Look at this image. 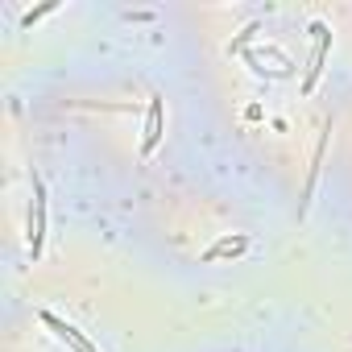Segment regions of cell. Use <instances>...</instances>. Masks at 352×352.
I'll return each mask as SVG.
<instances>
[{
  "label": "cell",
  "instance_id": "277c9868",
  "mask_svg": "<svg viewBox=\"0 0 352 352\" xmlns=\"http://www.w3.org/2000/svg\"><path fill=\"white\" fill-rule=\"evenodd\" d=\"M162 129H166V108H162V96H149V108H145V137H141V153H145V157L157 149Z\"/></svg>",
  "mask_w": 352,
  "mask_h": 352
},
{
  "label": "cell",
  "instance_id": "8992f818",
  "mask_svg": "<svg viewBox=\"0 0 352 352\" xmlns=\"http://www.w3.org/2000/svg\"><path fill=\"white\" fill-rule=\"evenodd\" d=\"M46 13H54V5H42V9H30L25 17H21V25H34L38 17H46Z\"/></svg>",
  "mask_w": 352,
  "mask_h": 352
},
{
  "label": "cell",
  "instance_id": "3957f363",
  "mask_svg": "<svg viewBox=\"0 0 352 352\" xmlns=\"http://www.w3.org/2000/svg\"><path fill=\"white\" fill-rule=\"evenodd\" d=\"M311 34H315L319 42H315V54H311V67H307V79H302V91H311V87H315V79L323 75V63H327V50H331V30H327L323 21H315V25H311Z\"/></svg>",
  "mask_w": 352,
  "mask_h": 352
},
{
  "label": "cell",
  "instance_id": "6da1fadb",
  "mask_svg": "<svg viewBox=\"0 0 352 352\" xmlns=\"http://www.w3.org/2000/svg\"><path fill=\"white\" fill-rule=\"evenodd\" d=\"M42 241H46V183L34 174V224H30V253H34V261L42 257Z\"/></svg>",
  "mask_w": 352,
  "mask_h": 352
},
{
  "label": "cell",
  "instance_id": "5b68a950",
  "mask_svg": "<svg viewBox=\"0 0 352 352\" xmlns=\"http://www.w3.org/2000/svg\"><path fill=\"white\" fill-rule=\"evenodd\" d=\"M249 249V236H236V241H220V245H212L208 253H204V261H220V257H241Z\"/></svg>",
  "mask_w": 352,
  "mask_h": 352
},
{
  "label": "cell",
  "instance_id": "7a4b0ae2",
  "mask_svg": "<svg viewBox=\"0 0 352 352\" xmlns=\"http://www.w3.org/2000/svg\"><path fill=\"white\" fill-rule=\"evenodd\" d=\"M42 323H46V327H50V331H54V336H58V340L71 348V352H96V344H91V340H87L79 327H71L67 319H58L54 311H42Z\"/></svg>",
  "mask_w": 352,
  "mask_h": 352
}]
</instances>
